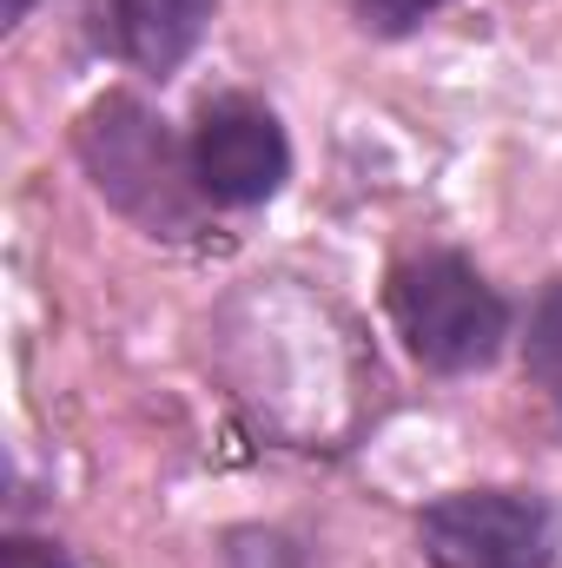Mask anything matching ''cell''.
<instances>
[{
	"label": "cell",
	"instance_id": "4",
	"mask_svg": "<svg viewBox=\"0 0 562 568\" xmlns=\"http://www.w3.org/2000/svg\"><path fill=\"white\" fill-rule=\"evenodd\" d=\"M192 172H199V192L212 205H265L279 199V185L291 179V140H284L279 113L259 106V100H212L192 126Z\"/></svg>",
	"mask_w": 562,
	"mask_h": 568
},
{
	"label": "cell",
	"instance_id": "8",
	"mask_svg": "<svg viewBox=\"0 0 562 568\" xmlns=\"http://www.w3.org/2000/svg\"><path fill=\"white\" fill-rule=\"evenodd\" d=\"M0 568H73L60 542H40V536H7L0 542Z\"/></svg>",
	"mask_w": 562,
	"mask_h": 568
},
{
	"label": "cell",
	"instance_id": "6",
	"mask_svg": "<svg viewBox=\"0 0 562 568\" xmlns=\"http://www.w3.org/2000/svg\"><path fill=\"white\" fill-rule=\"evenodd\" d=\"M523 371L530 384L562 404V278L543 284V297L530 304V331H523Z\"/></svg>",
	"mask_w": 562,
	"mask_h": 568
},
{
	"label": "cell",
	"instance_id": "9",
	"mask_svg": "<svg viewBox=\"0 0 562 568\" xmlns=\"http://www.w3.org/2000/svg\"><path fill=\"white\" fill-rule=\"evenodd\" d=\"M20 13H27V0H7V7H0V20H7V27H20Z\"/></svg>",
	"mask_w": 562,
	"mask_h": 568
},
{
	"label": "cell",
	"instance_id": "1",
	"mask_svg": "<svg viewBox=\"0 0 562 568\" xmlns=\"http://www.w3.org/2000/svg\"><path fill=\"white\" fill-rule=\"evenodd\" d=\"M80 165L93 179V192L127 212L133 225H145L152 239H185L199 232V212L212 205L199 192L192 172V145H179L165 133V120L140 106L133 93H107L80 113Z\"/></svg>",
	"mask_w": 562,
	"mask_h": 568
},
{
	"label": "cell",
	"instance_id": "3",
	"mask_svg": "<svg viewBox=\"0 0 562 568\" xmlns=\"http://www.w3.org/2000/svg\"><path fill=\"white\" fill-rule=\"evenodd\" d=\"M430 568H556L562 523L536 489H456L418 516Z\"/></svg>",
	"mask_w": 562,
	"mask_h": 568
},
{
	"label": "cell",
	"instance_id": "7",
	"mask_svg": "<svg viewBox=\"0 0 562 568\" xmlns=\"http://www.w3.org/2000/svg\"><path fill=\"white\" fill-rule=\"evenodd\" d=\"M358 7V20L371 27V33H411V27H423L443 0H351Z\"/></svg>",
	"mask_w": 562,
	"mask_h": 568
},
{
	"label": "cell",
	"instance_id": "2",
	"mask_svg": "<svg viewBox=\"0 0 562 568\" xmlns=\"http://www.w3.org/2000/svg\"><path fill=\"white\" fill-rule=\"evenodd\" d=\"M384 304H391V324L411 344V357H418L423 371H443V377L496 364V351L510 337L503 291L483 278L463 252L404 258L391 272V284H384Z\"/></svg>",
	"mask_w": 562,
	"mask_h": 568
},
{
	"label": "cell",
	"instance_id": "5",
	"mask_svg": "<svg viewBox=\"0 0 562 568\" xmlns=\"http://www.w3.org/2000/svg\"><path fill=\"white\" fill-rule=\"evenodd\" d=\"M219 0H107V40L140 73H179L212 33Z\"/></svg>",
	"mask_w": 562,
	"mask_h": 568
}]
</instances>
